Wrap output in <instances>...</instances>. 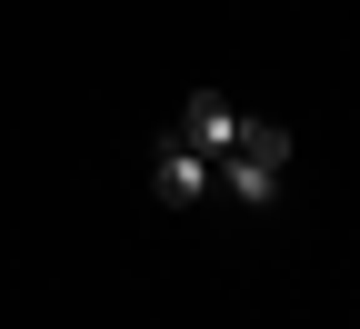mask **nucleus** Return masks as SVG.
Here are the masks:
<instances>
[{
    "instance_id": "2",
    "label": "nucleus",
    "mask_w": 360,
    "mask_h": 329,
    "mask_svg": "<svg viewBox=\"0 0 360 329\" xmlns=\"http://www.w3.org/2000/svg\"><path fill=\"white\" fill-rule=\"evenodd\" d=\"M200 190H210V160H200V150H191V140H180V130H170V140H160V150H150V200H160V210H191Z\"/></svg>"
},
{
    "instance_id": "3",
    "label": "nucleus",
    "mask_w": 360,
    "mask_h": 329,
    "mask_svg": "<svg viewBox=\"0 0 360 329\" xmlns=\"http://www.w3.org/2000/svg\"><path fill=\"white\" fill-rule=\"evenodd\" d=\"M180 140H191L200 160H220V150L240 140V110L220 100V90H191V100H180Z\"/></svg>"
},
{
    "instance_id": "1",
    "label": "nucleus",
    "mask_w": 360,
    "mask_h": 329,
    "mask_svg": "<svg viewBox=\"0 0 360 329\" xmlns=\"http://www.w3.org/2000/svg\"><path fill=\"white\" fill-rule=\"evenodd\" d=\"M281 160H290V130H281V120H250V110H240V140L220 150V180H231V200L270 210V200H281Z\"/></svg>"
}]
</instances>
